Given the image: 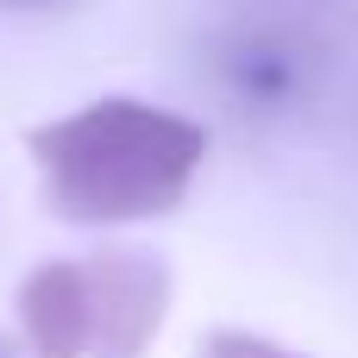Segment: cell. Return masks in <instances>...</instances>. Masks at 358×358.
<instances>
[{
    "mask_svg": "<svg viewBox=\"0 0 358 358\" xmlns=\"http://www.w3.org/2000/svg\"><path fill=\"white\" fill-rule=\"evenodd\" d=\"M0 358H13V346H6V340H0Z\"/></svg>",
    "mask_w": 358,
    "mask_h": 358,
    "instance_id": "277c9868",
    "label": "cell"
},
{
    "mask_svg": "<svg viewBox=\"0 0 358 358\" xmlns=\"http://www.w3.org/2000/svg\"><path fill=\"white\" fill-rule=\"evenodd\" d=\"M170 315V264L157 252L44 258L19 283V334L31 358H145Z\"/></svg>",
    "mask_w": 358,
    "mask_h": 358,
    "instance_id": "7a4b0ae2",
    "label": "cell"
},
{
    "mask_svg": "<svg viewBox=\"0 0 358 358\" xmlns=\"http://www.w3.org/2000/svg\"><path fill=\"white\" fill-rule=\"evenodd\" d=\"M201 358H308L283 340H264V334H245V327H220L201 340Z\"/></svg>",
    "mask_w": 358,
    "mask_h": 358,
    "instance_id": "3957f363",
    "label": "cell"
},
{
    "mask_svg": "<svg viewBox=\"0 0 358 358\" xmlns=\"http://www.w3.org/2000/svg\"><path fill=\"white\" fill-rule=\"evenodd\" d=\"M25 151L44 176L50 214L76 227H132L189 195L195 170L208 164V126L138 94H101L31 126Z\"/></svg>",
    "mask_w": 358,
    "mask_h": 358,
    "instance_id": "6da1fadb",
    "label": "cell"
}]
</instances>
